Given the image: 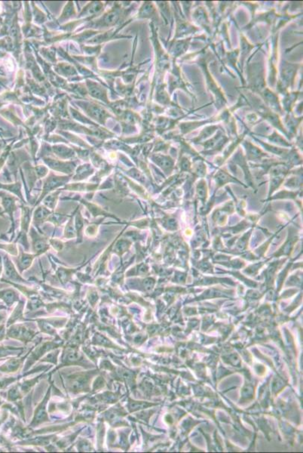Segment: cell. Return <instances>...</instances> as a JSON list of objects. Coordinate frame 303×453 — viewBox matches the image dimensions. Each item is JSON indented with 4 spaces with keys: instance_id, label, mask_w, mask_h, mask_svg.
<instances>
[{
    "instance_id": "6da1fadb",
    "label": "cell",
    "mask_w": 303,
    "mask_h": 453,
    "mask_svg": "<svg viewBox=\"0 0 303 453\" xmlns=\"http://www.w3.org/2000/svg\"><path fill=\"white\" fill-rule=\"evenodd\" d=\"M2 264L0 263V274H1V273H2Z\"/></svg>"
},
{
    "instance_id": "7a4b0ae2",
    "label": "cell",
    "mask_w": 303,
    "mask_h": 453,
    "mask_svg": "<svg viewBox=\"0 0 303 453\" xmlns=\"http://www.w3.org/2000/svg\"><path fill=\"white\" fill-rule=\"evenodd\" d=\"M0 215H3V212H2L1 207H0Z\"/></svg>"
}]
</instances>
